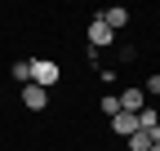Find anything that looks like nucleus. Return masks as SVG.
Returning <instances> with one entry per match:
<instances>
[{
	"instance_id": "1",
	"label": "nucleus",
	"mask_w": 160,
	"mask_h": 151,
	"mask_svg": "<svg viewBox=\"0 0 160 151\" xmlns=\"http://www.w3.org/2000/svg\"><path fill=\"white\" fill-rule=\"evenodd\" d=\"M58 76H62V67H58V62H49V58H31V85L49 89V85H58Z\"/></svg>"
},
{
	"instance_id": "2",
	"label": "nucleus",
	"mask_w": 160,
	"mask_h": 151,
	"mask_svg": "<svg viewBox=\"0 0 160 151\" xmlns=\"http://www.w3.org/2000/svg\"><path fill=\"white\" fill-rule=\"evenodd\" d=\"M120 98V111H129V116H138V111L147 107V93H142V85H129L125 93H116Z\"/></svg>"
},
{
	"instance_id": "3",
	"label": "nucleus",
	"mask_w": 160,
	"mask_h": 151,
	"mask_svg": "<svg viewBox=\"0 0 160 151\" xmlns=\"http://www.w3.org/2000/svg\"><path fill=\"white\" fill-rule=\"evenodd\" d=\"M89 45H93V49H107V45H116V31L102 22V18H93V22H89Z\"/></svg>"
},
{
	"instance_id": "4",
	"label": "nucleus",
	"mask_w": 160,
	"mask_h": 151,
	"mask_svg": "<svg viewBox=\"0 0 160 151\" xmlns=\"http://www.w3.org/2000/svg\"><path fill=\"white\" fill-rule=\"evenodd\" d=\"M22 107H27V111H45V107H49V89H40V85H22Z\"/></svg>"
},
{
	"instance_id": "5",
	"label": "nucleus",
	"mask_w": 160,
	"mask_h": 151,
	"mask_svg": "<svg viewBox=\"0 0 160 151\" xmlns=\"http://www.w3.org/2000/svg\"><path fill=\"white\" fill-rule=\"evenodd\" d=\"M111 129H116L120 138H129L133 129H138V116H129V111H116V116H111Z\"/></svg>"
},
{
	"instance_id": "6",
	"label": "nucleus",
	"mask_w": 160,
	"mask_h": 151,
	"mask_svg": "<svg viewBox=\"0 0 160 151\" xmlns=\"http://www.w3.org/2000/svg\"><path fill=\"white\" fill-rule=\"evenodd\" d=\"M98 18H102V22H107L111 31H120V27H125V22H129V9H120V5H111V9H102V13H98Z\"/></svg>"
},
{
	"instance_id": "7",
	"label": "nucleus",
	"mask_w": 160,
	"mask_h": 151,
	"mask_svg": "<svg viewBox=\"0 0 160 151\" xmlns=\"http://www.w3.org/2000/svg\"><path fill=\"white\" fill-rule=\"evenodd\" d=\"M151 129H133V134H129V151H151Z\"/></svg>"
},
{
	"instance_id": "8",
	"label": "nucleus",
	"mask_w": 160,
	"mask_h": 151,
	"mask_svg": "<svg viewBox=\"0 0 160 151\" xmlns=\"http://www.w3.org/2000/svg\"><path fill=\"white\" fill-rule=\"evenodd\" d=\"M13 80H22V85H31V58H27V62H13Z\"/></svg>"
},
{
	"instance_id": "9",
	"label": "nucleus",
	"mask_w": 160,
	"mask_h": 151,
	"mask_svg": "<svg viewBox=\"0 0 160 151\" xmlns=\"http://www.w3.org/2000/svg\"><path fill=\"white\" fill-rule=\"evenodd\" d=\"M116 111H120V98H116V93H107V98H102V116H116Z\"/></svg>"
},
{
	"instance_id": "10",
	"label": "nucleus",
	"mask_w": 160,
	"mask_h": 151,
	"mask_svg": "<svg viewBox=\"0 0 160 151\" xmlns=\"http://www.w3.org/2000/svg\"><path fill=\"white\" fill-rule=\"evenodd\" d=\"M142 93H151V98H160V71H156V76H147V85H142Z\"/></svg>"
},
{
	"instance_id": "11",
	"label": "nucleus",
	"mask_w": 160,
	"mask_h": 151,
	"mask_svg": "<svg viewBox=\"0 0 160 151\" xmlns=\"http://www.w3.org/2000/svg\"><path fill=\"white\" fill-rule=\"evenodd\" d=\"M151 138H156V142H160V129H151Z\"/></svg>"
},
{
	"instance_id": "12",
	"label": "nucleus",
	"mask_w": 160,
	"mask_h": 151,
	"mask_svg": "<svg viewBox=\"0 0 160 151\" xmlns=\"http://www.w3.org/2000/svg\"><path fill=\"white\" fill-rule=\"evenodd\" d=\"M151 151H160V142H151Z\"/></svg>"
}]
</instances>
